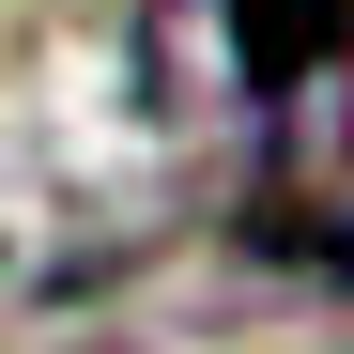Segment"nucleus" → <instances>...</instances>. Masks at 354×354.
Returning a JSON list of instances; mask_svg holds the SVG:
<instances>
[{"label":"nucleus","instance_id":"f257e3e1","mask_svg":"<svg viewBox=\"0 0 354 354\" xmlns=\"http://www.w3.org/2000/svg\"><path fill=\"white\" fill-rule=\"evenodd\" d=\"M216 16V93H247V108H292L308 77H339L354 46H339V0H201Z\"/></svg>","mask_w":354,"mask_h":354}]
</instances>
